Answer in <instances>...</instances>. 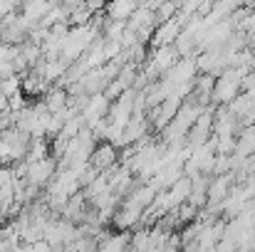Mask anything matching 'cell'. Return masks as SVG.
I'll list each match as a JSON object with an SVG mask.
<instances>
[{"label":"cell","mask_w":255,"mask_h":252,"mask_svg":"<svg viewBox=\"0 0 255 252\" xmlns=\"http://www.w3.org/2000/svg\"><path fill=\"white\" fill-rule=\"evenodd\" d=\"M213 119H216L213 106H206V109L201 111V116L196 119V124L191 126L186 141H188L191 146H201V144H206V141L213 136Z\"/></svg>","instance_id":"52a82bcc"},{"label":"cell","mask_w":255,"mask_h":252,"mask_svg":"<svg viewBox=\"0 0 255 252\" xmlns=\"http://www.w3.org/2000/svg\"><path fill=\"white\" fill-rule=\"evenodd\" d=\"M186 15H173L169 20H164V22H159L156 25V30H154V35H151V45L154 47H161V45H173L176 40H178V35H181V30H183V25H186Z\"/></svg>","instance_id":"5b68a950"},{"label":"cell","mask_w":255,"mask_h":252,"mask_svg":"<svg viewBox=\"0 0 255 252\" xmlns=\"http://www.w3.org/2000/svg\"><path fill=\"white\" fill-rule=\"evenodd\" d=\"M12 164H15V149L10 141L0 136V166H12Z\"/></svg>","instance_id":"ac0fdd59"},{"label":"cell","mask_w":255,"mask_h":252,"mask_svg":"<svg viewBox=\"0 0 255 252\" xmlns=\"http://www.w3.org/2000/svg\"><path fill=\"white\" fill-rule=\"evenodd\" d=\"M246 5H251V7H255V0H246Z\"/></svg>","instance_id":"7402d4cb"},{"label":"cell","mask_w":255,"mask_h":252,"mask_svg":"<svg viewBox=\"0 0 255 252\" xmlns=\"http://www.w3.org/2000/svg\"><path fill=\"white\" fill-rule=\"evenodd\" d=\"M206 106H201V104H196V101H183L181 104V109L176 111V116L171 119L169 124L164 126V144H183V139L188 136V131H191V126L196 124V119L201 116V111H203Z\"/></svg>","instance_id":"6da1fadb"},{"label":"cell","mask_w":255,"mask_h":252,"mask_svg":"<svg viewBox=\"0 0 255 252\" xmlns=\"http://www.w3.org/2000/svg\"><path fill=\"white\" fill-rule=\"evenodd\" d=\"M109 106H112V99L104 94V91H94L87 96V104L82 106V119H85L87 126H94L99 119L109 116Z\"/></svg>","instance_id":"8992f818"},{"label":"cell","mask_w":255,"mask_h":252,"mask_svg":"<svg viewBox=\"0 0 255 252\" xmlns=\"http://www.w3.org/2000/svg\"><path fill=\"white\" fill-rule=\"evenodd\" d=\"M253 203H255V190H253Z\"/></svg>","instance_id":"cb8c5ba5"},{"label":"cell","mask_w":255,"mask_h":252,"mask_svg":"<svg viewBox=\"0 0 255 252\" xmlns=\"http://www.w3.org/2000/svg\"><path fill=\"white\" fill-rule=\"evenodd\" d=\"M85 2H87V7H89L92 12H99V10H104V7H107V2H109V0H85Z\"/></svg>","instance_id":"ffe728a7"},{"label":"cell","mask_w":255,"mask_h":252,"mask_svg":"<svg viewBox=\"0 0 255 252\" xmlns=\"http://www.w3.org/2000/svg\"><path fill=\"white\" fill-rule=\"evenodd\" d=\"M131 245V235L129 233H117V235H104L99 240V250L102 252H119L127 250Z\"/></svg>","instance_id":"5bb4252c"},{"label":"cell","mask_w":255,"mask_h":252,"mask_svg":"<svg viewBox=\"0 0 255 252\" xmlns=\"http://www.w3.org/2000/svg\"><path fill=\"white\" fill-rule=\"evenodd\" d=\"M139 7V0H109L107 2V17L112 20H129V15Z\"/></svg>","instance_id":"4fadbf2b"},{"label":"cell","mask_w":255,"mask_h":252,"mask_svg":"<svg viewBox=\"0 0 255 252\" xmlns=\"http://www.w3.org/2000/svg\"><path fill=\"white\" fill-rule=\"evenodd\" d=\"M208 178H206V173L201 175H193V183H191V193H188V203L193 205V208H206L208 205Z\"/></svg>","instance_id":"8fae6325"},{"label":"cell","mask_w":255,"mask_h":252,"mask_svg":"<svg viewBox=\"0 0 255 252\" xmlns=\"http://www.w3.org/2000/svg\"><path fill=\"white\" fill-rule=\"evenodd\" d=\"M144 210H146L144 205L134 203L131 198H124L112 220H114V225H117L119 230H131V228H136L139 223H144Z\"/></svg>","instance_id":"277c9868"},{"label":"cell","mask_w":255,"mask_h":252,"mask_svg":"<svg viewBox=\"0 0 255 252\" xmlns=\"http://www.w3.org/2000/svg\"><path fill=\"white\" fill-rule=\"evenodd\" d=\"M131 250H151V228H144V230H136L131 235Z\"/></svg>","instance_id":"e0dca14e"},{"label":"cell","mask_w":255,"mask_h":252,"mask_svg":"<svg viewBox=\"0 0 255 252\" xmlns=\"http://www.w3.org/2000/svg\"><path fill=\"white\" fill-rule=\"evenodd\" d=\"M89 164L97 168L99 173L107 170V168L117 166V164H119L117 146H114L112 141H102V144H97V146H94V154H92V159H89Z\"/></svg>","instance_id":"9c48e42d"},{"label":"cell","mask_w":255,"mask_h":252,"mask_svg":"<svg viewBox=\"0 0 255 252\" xmlns=\"http://www.w3.org/2000/svg\"><path fill=\"white\" fill-rule=\"evenodd\" d=\"M52 2H57V5H67V7L72 10V7H77L80 2H85V0H52Z\"/></svg>","instance_id":"44dd1931"},{"label":"cell","mask_w":255,"mask_h":252,"mask_svg":"<svg viewBox=\"0 0 255 252\" xmlns=\"http://www.w3.org/2000/svg\"><path fill=\"white\" fill-rule=\"evenodd\" d=\"M233 180H236L233 170H231V173L213 175V180L208 183V208H211V210H221V205H223V200H226V195H228Z\"/></svg>","instance_id":"ba28073f"},{"label":"cell","mask_w":255,"mask_h":252,"mask_svg":"<svg viewBox=\"0 0 255 252\" xmlns=\"http://www.w3.org/2000/svg\"><path fill=\"white\" fill-rule=\"evenodd\" d=\"M251 45H253V52H255V35H253V40H251Z\"/></svg>","instance_id":"603a6c76"},{"label":"cell","mask_w":255,"mask_h":252,"mask_svg":"<svg viewBox=\"0 0 255 252\" xmlns=\"http://www.w3.org/2000/svg\"><path fill=\"white\" fill-rule=\"evenodd\" d=\"M248 67H226L221 75H216L213 84V104L216 106H228L241 91H243V77L248 75Z\"/></svg>","instance_id":"7a4b0ae2"},{"label":"cell","mask_w":255,"mask_h":252,"mask_svg":"<svg viewBox=\"0 0 255 252\" xmlns=\"http://www.w3.org/2000/svg\"><path fill=\"white\" fill-rule=\"evenodd\" d=\"M92 10L87 7V2H80L77 7H72L70 10V25L75 27V25H89L92 22Z\"/></svg>","instance_id":"2e32d148"},{"label":"cell","mask_w":255,"mask_h":252,"mask_svg":"<svg viewBox=\"0 0 255 252\" xmlns=\"http://www.w3.org/2000/svg\"><path fill=\"white\" fill-rule=\"evenodd\" d=\"M50 144L45 141V136L42 139H30V146H27V154H25V161H40V159H45V156H50Z\"/></svg>","instance_id":"9a60e30c"},{"label":"cell","mask_w":255,"mask_h":252,"mask_svg":"<svg viewBox=\"0 0 255 252\" xmlns=\"http://www.w3.org/2000/svg\"><path fill=\"white\" fill-rule=\"evenodd\" d=\"M243 91H251V94H255V67L243 77Z\"/></svg>","instance_id":"d6986e66"},{"label":"cell","mask_w":255,"mask_h":252,"mask_svg":"<svg viewBox=\"0 0 255 252\" xmlns=\"http://www.w3.org/2000/svg\"><path fill=\"white\" fill-rule=\"evenodd\" d=\"M57 156H45L40 161H27V183L37 185V188H47L50 180L57 175Z\"/></svg>","instance_id":"3957f363"},{"label":"cell","mask_w":255,"mask_h":252,"mask_svg":"<svg viewBox=\"0 0 255 252\" xmlns=\"http://www.w3.org/2000/svg\"><path fill=\"white\" fill-rule=\"evenodd\" d=\"M42 101H45V106H47L50 111H62V109L70 104V91H67V86H62V84L50 86Z\"/></svg>","instance_id":"7c38bea8"},{"label":"cell","mask_w":255,"mask_h":252,"mask_svg":"<svg viewBox=\"0 0 255 252\" xmlns=\"http://www.w3.org/2000/svg\"><path fill=\"white\" fill-rule=\"evenodd\" d=\"M50 7H52V0H27V2H25L22 17H25V22L30 25V30L42 22V17L50 12Z\"/></svg>","instance_id":"30bf717a"},{"label":"cell","mask_w":255,"mask_h":252,"mask_svg":"<svg viewBox=\"0 0 255 252\" xmlns=\"http://www.w3.org/2000/svg\"><path fill=\"white\" fill-rule=\"evenodd\" d=\"M25 2H27V0H25Z\"/></svg>","instance_id":"d4e9b609"}]
</instances>
